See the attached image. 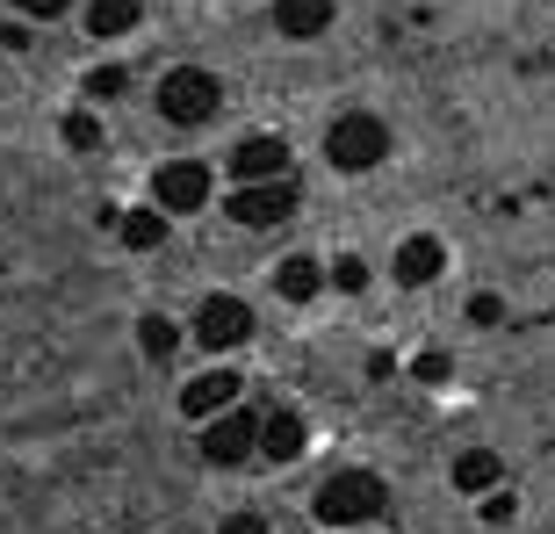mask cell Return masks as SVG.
Segmentation results:
<instances>
[{
	"mask_svg": "<svg viewBox=\"0 0 555 534\" xmlns=\"http://www.w3.org/2000/svg\"><path fill=\"white\" fill-rule=\"evenodd\" d=\"M383 506H390V484L375 470H339V476H325V492H318V520H325V527H375Z\"/></svg>",
	"mask_w": 555,
	"mask_h": 534,
	"instance_id": "1",
	"label": "cell"
},
{
	"mask_svg": "<svg viewBox=\"0 0 555 534\" xmlns=\"http://www.w3.org/2000/svg\"><path fill=\"white\" fill-rule=\"evenodd\" d=\"M383 152H390V130H383V116H369V109L339 116L332 138H325V160L339 166V174H369V166H383Z\"/></svg>",
	"mask_w": 555,
	"mask_h": 534,
	"instance_id": "2",
	"label": "cell"
},
{
	"mask_svg": "<svg viewBox=\"0 0 555 534\" xmlns=\"http://www.w3.org/2000/svg\"><path fill=\"white\" fill-rule=\"evenodd\" d=\"M217 102H224V94H217V80H209L203 65H173V73H166L159 80V116L166 124H209V116H217Z\"/></svg>",
	"mask_w": 555,
	"mask_h": 534,
	"instance_id": "3",
	"label": "cell"
},
{
	"mask_svg": "<svg viewBox=\"0 0 555 534\" xmlns=\"http://www.w3.org/2000/svg\"><path fill=\"white\" fill-rule=\"evenodd\" d=\"M296 195L304 188H288V174L282 181H246V188H231V225H246V231H268V225H288L296 217Z\"/></svg>",
	"mask_w": 555,
	"mask_h": 534,
	"instance_id": "4",
	"label": "cell"
},
{
	"mask_svg": "<svg viewBox=\"0 0 555 534\" xmlns=\"http://www.w3.org/2000/svg\"><path fill=\"white\" fill-rule=\"evenodd\" d=\"M152 203H159V217H195L209 203V166L203 160H166L152 174Z\"/></svg>",
	"mask_w": 555,
	"mask_h": 534,
	"instance_id": "5",
	"label": "cell"
},
{
	"mask_svg": "<svg viewBox=\"0 0 555 534\" xmlns=\"http://www.w3.org/2000/svg\"><path fill=\"white\" fill-rule=\"evenodd\" d=\"M195 340H203L209 354L246 347L253 340V304L246 296H203V310H195Z\"/></svg>",
	"mask_w": 555,
	"mask_h": 534,
	"instance_id": "6",
	"label": "cell"
},
{
	"mask_svg": "<svg viewBox=\"0 0 555 534\" xmlns=\"http://www.w3.org/2000/svg\"><path fill=\"white\" fill-rule=\"evenodd\" d=\"M253 448H260V419H253V411H217L203 427V462H217V470L246 462Z\"/></svg>",
	"mask_w": 555,
	"mask_h": 534,
	"instance_id": "7",
	"label": "cell"
},
{
	"mask_svg": "<svg viewBox=\"0 0 555 534\" xmlns=\"http://www.w3.org/2000/svg\"><path fill=\"white\" fill-rule=\"evenodd\" d=\"M231 174H238V188H246V181H282V174H288V144L274 138V130H260V138H238V152H231Z\"/></svg>",
	"mask_w": 555,
	"mask_h": 534,
	"instance_id": "8",
	"label": "cell"
},
{
	"mask_svg": "<svg viewBox=\"0 0 555 534\" xmlns=\"http://www.w3.org/2000/svg\"><path fill=\"white\" fill-rule=\"evenodd\" d=\"M231 405H238V369H209L181 391V419H217Z\"/></svg>",
	"mask_w": 555,
	"mask_h": 534,
	"instance_id": "9",
	"label": "cell"
},
{
	"mask_svg": "<svg viewBox=\"0 0 555 534\" xmlns=\"http://www.w3.org/2000/svg\"><path fill=\"white\" fill-rule=\"evenodd\" d=\"M440 267H448V246H440L433 231H412V239L397 246V282H404V289H426V282H440Z\"/></svg>",
	"mask_w": 555,
	"mask_h": 534,
	"instance_id": "10",
	"label": "cell"
},
{
	"mask_svg": "<svg viewBox=\"0 0 555 534\" xmlns=\"http://www.w3.org/2000/svg\"><path fill=\"white\" fill-rule=\"evenodd\" d=\"M310 448V427H304V411H268V419H260V455H268V462H296V455Z\"/></svg>",
	"mask_w": 555,
	"mask_h": 534,
	"instance_id": "11",
	"label": "cell"
},
{
	"mask_svg": "<svg viewBox=\"0 0 555 534\" xmlns=\"http://www.w3.org/2000/svg\"><path fill=\"white\" fill-rule=\"evenodd\" d=\"M274 29H282V37H325L332 29V0H274Z\"/></svg>",
	"mask_w": 555,
	"mask_h": 534,
	"instance_id": "12",
	"label": "cell"
},
{
	"mask_svg": "<svg viewBox=\"0 0 555 534\" xmlns=\"http://www.w3.org/2000/svg\"><path fill=\"white\" fill-rule=\"evenodd\" d=\"M498 476H505V462H498L491 448H462L454 455V492H498Z\"/></svg>",
	"mask_w": 555,
	"mask_h": 534,
	"instance_id": "13",
	"label": "cell"
},
{
	"mask_svg": "<svg viewBox=\"0 0 555 534\" xmlns=\"http://www.w3.org/2000/svg\"><path fill=\"white\" fill-rule=\"evenodd\" d=\"M274 289H282L288 304H310V296L325 289V267L310 260V253H296V260H282V267H274Z\"/></svg>",
	"mask_w": 555,
	"mask_h": 534,
	"instance_id": "14",
	"label": "cell"
},
{
	"mask_svg": "<svg viewBox=\"0 0 555 534\" xmlns=\"http://www.w3.org/2000/svg\"><path fill=\"white\" fill-rule=\"evenodd\" d=\"M138 22H144L138 0H87V29H94V37H130Z\"/></svg>",
	"mask_w": 555,
	"mask_h": 534,
	"instance_id": "15",
	"label": "cell"
},
{
	"mask_svg": "<svg viewBox=\"0 0 555 534\" xmlns=\"http://www.w3.org/2000/svg\"><path fill=\"white\" fill-rule=\"evenodd\" d=\"M159 239H166V217H159V209H130V217H124V246L130 253H152Z\"/></svg>",
	"mask_w": 555,
	"mask_h": 534,
	"instance_id": "16",
	"label": "cell"
},
{
	"mask_svg": "<svg viewBox=\"0 0 555 534\" xmlns=\"http://www.w3.org/2000/svg\"><path fill=\"white\" fill-rule=\"evenodd\" d=\"M138 347H144V354H152V361H166V354L181 347V332L166 326V318H144V326H138Z\"/></svg>",
	"mask_w": 555,
	"mask_h": 534,
	"instance_id": "17",
	"label": "cell"
},
{
	"mask_svg": "<svg viewBox=\"0 0 555 534\" xmlns=\"http://www.w3.org/2000/svg\"><path fill=\"white\" fill-rule=\"evenodd\" d=\"M65 144H73V152H94V144H102V124H94V116H87V109H73V116H65Z\"/></svg>",
	"mask_w": 555,
	"mask_h": 534,
	"instance_id": "18",
	"label": "cell"
},
{
	"mask_svg": "<svg viewBox=\"0 0 555 534\" xmlns=\"http://www.w3.org/2000/svg\"><path fill=\"white\" fill-rule=\"evenodd\" d=\"M332 282L347 289V296H361V289H369V260H361V253H339V260H332Z\"/></svg>",
	"mask_w": 555,
	"mask_h": 534,
	"instance_id": "19",
	"label": "cell"
},
{
	"mask_svg": "<svg viewBox=\"0 0 555 534\" xmlns=\"http://www.w3.org/2000/svg\"><path fill=\"white\" fill-rule=\"evenodd\" d=\"M87 94H124V65H94V73H87Z\"/></svg>",
	"mask_w": 555,
	"mask_h": 534,
	"instance_id": "20",
	"label": "cell"
},
{
	"mask_svg": "<svg viewBox=\"0 0 555 534\" xmlns=\"http://www.w3.org/2000/svg\"><path fill=\"white\" fill-rule=\"evenodd\" d=\"M412 369H418V383H448V354H440V347H433V354H418V361H412Z\"/></svg>",
	"mask_w": 555,
	"mask_h": 534,
	"instance_id": "21",
	"label": "cell"
},
{
	"mask_svg": "<svg viewBox=\"0 0 555 534\" xmlns=\"http://www.w3.org/2000/svg\"><path fill=\"white\" fill-rule=\"evenodd\" d=\"M498 318H505L498 296H469V326H498Z\"/></svg>",
	"mask_w": 555,
	"mask_h": 534,
	"instance_id": "22",
	"label": "cell"
},
{
	"mask_svg": "<svg viewBox=\"0 0 555 534\" xmlns=\"http://www.w3.org/2000/svg\"><path fill=\"white\" fill-rule=\"evenodd\" d=\"M73 0H15V15H37V22H51V15H65Z\"/></svg>",
	"mask_w": 555,
	"mask_h": 534,
	"instance_id": "23",
	"label": "cell"
},
{
	"mask_svg": "<svg viewBox=\"0 0 555 534\" xmlns=\"http://www.w3.org/2000/svg\"><path fill=\"white\" fill-rule=\"evenodd\" d=\"M217 534H268V520H260V513H231Z\"/></svg>",
	"mask_w": 555,
	"mask_h": 534,
	"instance_id": "24",
	"label": "cell"
},
{
	"mask_svg": "<svg viewBox=\"0 0 555 534\" xmlns=\"http://www.w3.org/2000/svg\"><path fill=\"white\" fill-rule=\"evenodd\" d=\"M483 520H498V527H505V520H513V498L491 492V498H483Z\"/></svg>",
	"mask_w": 555,
	"mask_h": 534,
	"instance_id": "25",
	"label": "cell"
},
{
	"mask_svg": "<svg viewBox=\"0 0 555 534\" xmlns=\"http://www.w3.org/2000/svg\"><path fill=\"white\" fill-rule=\"evenodd\" d=\"M339 534H369V527H339Z\"/></svg>",
	"mask_w": 555,
	"mask_h": 534,
	"instance_id": "26",
	"label": "cell"
}]
</instances>
